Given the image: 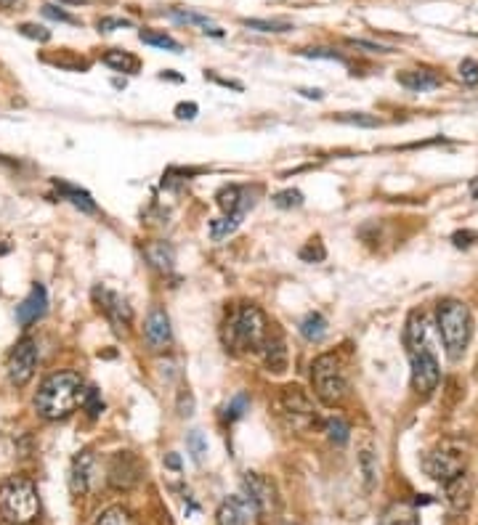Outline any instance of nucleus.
I'll return each mask as SVG.
<instances>
[{
    "label": "nucleus",
    "instance_id": "bb28decb",
    "mask_svg": "<svg viewBox=\"0 0 478 525\" xmlns=\"http://www.w3.org/2000/svg\"><path fill=\"white\" fill-rule=\"evenodd\" d=\"M239 218H232V215H224V218H218V221L210 223V236L216 239V242H221V239H226L229 234H234V231L239 229Z\"/></svg>",
    "mask_w": 478,
    "mask_h": 525
},
{
    "label": "nucleus",
    "instance_id": "9b49d317",
    "mask_svg": "<svg viewBox=\"0 0 478 525\" xmlns=\"http://www.w3.org/2000/svg\"><path fill=\"white\" fill-rule=\"evenodd\" d=\"M93 297H96V303H99V308L109 319V324L115 327V332H120V335L128 332V327L133 324V308L128 305V300L117 295V292L107 290V287H96Z\"/></svg>",
    "mask_w": 478,
    "mask_h": 525
},
{
    "label": "nucleus",
    "instance_id": "4be33fe9",
    "mask_svg": "<svg viewBox=\"0 0 478 525\" xmlns=\"http://www.w3.org/2000/svg\"><path fill=\"white\" fill-rule=\"evenodd\" d=\"M147 258L149 263L155 268H160V271H170L173 268V263H176V252H173V247L165 242H152L147 244Z\"/></svg>",
    "mask_w": 478,
    "mask_h": 525
},
{
    "label": "nucleus",
    "instance_id": "dca6fc26",
    "mask_svg": "<svg viewBox=\"0 0 478 525\" xmlns=\"http://www.w3.org/2000/svg\"><path fill=\"white\" fill-rule=\"evenodd\" d=\"M144 335H147V343L152 345L155 350H162L165 345H170V319L168 313L162 311V308H155V311L147 316V324H144Z\"/></svg>",
    "mask_w": 478,
    "mask_h": 525
},
{
    "label": "nucleus",
    "instance_id": "37998d69",
    "mask_svg": "<svg viewBox=\"0 0 478 525\" xmlns=\"http://www.w3.org/2000/svg\"><path fill=\"white\" fill-rule=\"evenodd\" d=\"M303 56H309V59H340L335 51H327V48H309V51H303Z\"/></svg>",
    "mask_w": 478,
    "mask_h": 525
},
{
    "label": "nucleus",
    "instance_id": "4c0bfd02",
    "mask_svg": "<svg viewBox=\"0 0 478 525\" xmlns=\"http://www.w3.org/2000/svg\"><path fill=\"white\" fill-rule=\"evenodd\" d=\"M19 32H22L24 38L38 40V43H48V40H51V32L43 30V27H38V24H22Z\"/></svg>",
    "mask_w": 478,
    "mask_h": 525
},
{
    "label": "nucleus",
    "instance_id": "72a5a7b5",
    "mask_svg": "<svg viewBox=\"0 0 478 525\" xmlns=\"http://www.w3.org/2000/svg\"><path fill=\"white\" fill-rule=\"evenodd\" d=\"M83 406L88 409V414L91 417H99L101 409H104V404H101V396H99V390L96 388H88L83 393Z\"/></svg>",
    "mask_w": 478,
    "mask_h": 525
},
{
    "label": "nucleus",
    "instance_id": "2f4dec72",
    "mask_svg": "<svg viewBox=\"0 0 478 525\" xmlns=\"http://www.w3.org/2000/svg\"><path fill=\"white\" fill-rule=\"evenodd\" d=\"M247 406H250V401H247L245 393H239V396H234L229 404H226L224 409V419H229V422H234V419H239L242 414L247 411Z\"/></svg>",
    "mask_w": 478,
    "mask_h": 525
},
{
    "label": "nucleus",
    "instance_id": "c85d7f7f",
    "mask_svg": "<svg viewBox=\"0 0 478 525\" xmlns=\"http://www.w3.org/2000/svg\"><path fill=\"white\" fill-rule=\"evenodd\" d=\"M245 27H250V30H258V32H290L293 30V24L290 22H269V19H245Z\"/></svg>",
    "mask_w": 478,
    "mask_h": 525
},
{
    "label": "nucleus",
    "instance_id": "cd10ccee",
    "mask_svg": "<svg viewBox=\"0 0 478 525\" xmlns=\"http://www.w3.org/2000/svg\"><path fill=\"white\" fill-rule=\"evenodd\" d=\"M173 19H178V22H186V24H200V27H205V32L216 35V38H221V35H224V32L218 30V27H213V24H210L208 16L189 14V11H173Z\"/></svg>",
    "mask_w": 478,
    "mask_h": 525
},
{
    "label": "nucleus",
    "instance_id": "f257e3e1",
    "mask_svg": "<svg viewBox=\"0 0 478 525\" xmlns=\"http://www.w3.org/2000/svg\"><path fill=\"white\" fill-rule=\"evenodd\" d=\"M407 353L409 364H412V385L417 393H433L441 380L439 353L433 348L431 329L423 313H412L407 321Z\"/></svg>",
    "mask_w": 478,
    "mask_h": 525
},
{
    "label": "nucleus",
    "instance_id": "5701e85b",
    "mask_svg": "<svg viewBox=\"0 0 478 525\" xmlns=\"http://www.w3.org/2000/svg\"><path fill=\"white\" fill-rule=\"evenodd\" d=\"M380 525H420V518H417L415 507H409V504H394V507L383 515Z\"/></svg>",
    "mask_w": 478,
    "mask_h": 525
},
{
    "label": "nucleus",
    "instance_id": "7c9ffc66",
    "mask_svg": "<svg viewBox=\"0 0 478 525\" xmlns=\"http://www.w3.org/2000/svg\"><path fill=\"white\" fill-rule=\"evenodd\" d=\"M327 433H330V441L338 443V446L348 441V425L340 417L327 419Z\"/></svg>",
    "mask_w": 478,
    "mask_h": 525
},
{
    "label": "nucleus",
    "instance_id": "423d86ee",
    "mask_svg": "<svg viewBox=\"0 0 478 525\" xmlns=\"http://www.w3.org/2000/svg\"><path fill=\"white\" fill-rule=\"evenodd\" d=\"M311 385H314V393H317L322 404H343L348 396V377L343 364H340V358L332 356V353L319 356L314 366H311Z\"/></svg>",
    "mask_w": 478,
    "mask_h": 525
},
{
    "label": "nucleus",
    "instance_id": "6ab92c4d",
    "mask_svg": "<svg viewBox=\"0 0 478 525\" xmlns=\"http://www.w3.org/2000/svg\"><path fill=\"white\" fill-rule=\"evenodd\" d=\"M247 502L239 499V496H232L226 499L221 507H218V525H247Z\"/></svg>",
    "mask_w": 478,
    "mask_h": 525
},
{
    "label": "nucleus",
    "instance_id": "e433bc0d",
    "mask_svg": "<svg viewBox=\"0 0 478 525\" xmlns=\"http://www.w3.org/2000/svg\"><path fill=\"white\" fill-rule=\"evenodd\" d=\"M460 80H463L465 85H476L478 83V61L465 59L463 64H460Z\"/></svg>",
    "mask_w": 478,
    "mask_h": 525
},
{
    "label": "nucleus",
    "instance_id": "1a4fd4ad",
    "mask_svg": "<svg viewBox=\"0 0 478 525\" xmlns=\"http://www.w3.org/2000/svg\"><path fill=\"white\" fill-rule=\"evenodd\" d=\"M242 488H245V502L247 507L261 515V518H269L277 512V488L269 478H263L261 472H247L245 480H242Z\"/></svg>",
    "mask_w": 478,
    "mask_h": 525
},
{
    "label": "nucleus",
    "instance_id": "a211bd4d",
    "mask_svg": "<svg viewBox=\"0 0 478 525\" xmlns=\"http://www.w3.org/2000/svg\"><path fill=\"white\" fill-rule=\"evenodd\" d=\"M399 83L409 91H433V88H439L441 77L431 69H412V72H401Z\"/></svg>",
    "mask_w": 478,
    "mask_h": 525
},
{
    "label": "nucleus",
    "instance_id": "412c9836",
    "mask_svg": "<svg viewBox=\"0 0 478 525\" xmlns=\"http://www.w3.org/2000/svg\"><path fill=\"white\" fill-rule=\"evenodd\" d=\"M54 186L62 191V197L67 199V202H72L75 207H80L83 213H96V202H93L88 191L78 189V186H70V183H64V181H56Z\"/></svg>",
    "mask_w": 478,
    "mask_h": 525
},
{
    "label": "nucleus",
    "instance_id": "7ed1b4c3",
    "mask_svg": "<svg viewBox=\"0 0 478 525\" xmlns=\"http://www.w3.org/2000/svg\"><path fill=\"white\" fill-rule=\"evenodd\" d=\"M224 345L232 353H253L261 350L266 337H269V327H266V316L258 305H239L234 308L224 321Z\"/></svg>",
    "mask_w": 478,
    "mask_h": 525
},
{
    "label": "nucleus",
    "instance_id": "2eb2a0df",
    "mask_svg": "<svg viewBox=\"0 0 478 525\" xmlns=\"http://www.w3.org/2000/svg\"><path fill=\"white\" fill-rule=\"evenodd\" d=\"M93 478H96V457H93L91 451H83L72 462L70 488L75 494H88L93 488Z\"/></svg>",
    "mask_w": 478,
    "mask_h": 525
},
{
    "label": "nucleus",
    "instance_id": "f704fd0d",
    "mask_svg": "<svg viewBox=\"0 0 478 525\" xmlns=\"http://www.w3.org/2000/svg\"><path fill=\"white\" fill-rule=\"evenodd\" d=\"M189 449H192V457H194V462H202V457H205V454H208V441H205V438H202V433H197V430H194L192 435H189Z\"/></svg>",
    "mask_w": 478,
    "mask_h": 525
},
{
    "label": "nucleus",
    "instance_id": "6e6552de",
    "mask_svg": "<svg viewBox=\"0 0 478 525\" xmlns=\"http://www.w3.org/2000/svg\"><path fill=\"white\" fill-rule=\"evenodd\" d=\"M465 462H468V457H465V451L460 449V446H455V443H441L439 449L431 451L428 457H425V472L431 475L436 483H452L455 478H460V475H465Z\"/></svg>",
    "mask_w": 478,
    "mask_h": 525
},
{
    "label": "nucleus",
    "instance_id": "0eeeda50",
    "mask_svg": "<svg viewBox=\"0 0 478 525\" xmlns=\"http://www.w3.org/2000/svg\"><path fill=\"white\" fill-rule=\"evenodd\" d=\"M277 411L279 417L285 419L287 425L295 430H309L319 422V414L314 409V401L309 398V393L298 385H287L282 388L277 398Z\"/></svg>",
    "mask_w": 478,
    "mask_h": 525
},
{
    "label": "nucleus",
    "instance_id": "a19ab883",
    "mask_svg": "<svg viewBox=\"0 0 478 525\" xmlns=\"http://www.w3.org/2000/svg\"><path fill=\"white\" fill-rule=\"evenodd\" d=\"M362 470L364 475H367V483H375V465H372V451H362Z\"/></svg>",
    "mask_w": 478,
    "mask_h": 525
},
{
    "label": "nucleus",
    "instance_id": "a18cd8bd",
    "mask_svg": "<svg viewBox=\"0 0 478 525\" xmlns=\"http://www.w3.org/2000/svg\"><path fill=\"white\" fill-rule=\"evenodd\" d=\"M301 93L306 99H322V91H309V88H301Z\"/></svg>",
    "mask_w": 478,
    "mask_h": 525
},
{
    "label": "nucleus",
    "instance_id": "a878e982",
    "mask_svg": "<svg viewBox=\"0 0 478 525\" xmlns=\"http://www.w3.org/2000/svg\"><path fill=\"white\" fill-rule=\"evenodd\" d=\"M96 525H139V523H136V518H133L128 510H123V507H109V510L96 520Z\"/></svg>",
    "mask_w": 478,
    "mask_h": 525
},
{
    "label": "nucleus",
    "instance_id": "f8f14e48",
    "mask_svg": "<svg viewBox=\"0 0 478 525\" xmlns=\"http://www.w3.org/2000/svg\"><path fill=\"white\" fill-rule=\"evenodd\" d=\"M141 462L136 459V454L131 451H117L115 457L109 459L107 467V480L109 486L117 488V491H128L141 480Z\"/></svg>",
    "mask_w": 478,
    "mask_h": 525
},
{
    "label": "nucleus",
    "instance_id": "39448f33",
    "mask_svg": "<svg viewBox=\"0 0 478 525\" xmlns=\"http://www.w3.org/2000/svg\"><path fill=\"white\" fill-rule=\"evenodd\" d=\"M40 499L38 488L30 478L14 475L0 483V515L11 525H30L38 518Z\"/></svg>",
    "mask_w": 478,
    "mask_h": 525
},
{
    "label": "nucleus",
    "instance_id": "c9c22d12",
    "mask_svg": "<svg viewBox=\"0 0 478 525\" xmlns=\"http://www.w3.org/2000/svg\"><path fill=\"white\" fill-rule=\"evenodd\" d=\"M338 122H348V125H359V128H378L380 120L370 115H338Z\"/></svg>",
    "mask_w": 478,
    "mask_h": 525
},
{
    "label": "nucleus",
    "instance_id": "9d476101",
    "mask_svg": "<svg viewBox=\"0 0 478 525\" xmlns=\"http://www.w3.org/2000/svg\"><path fill=\"white\" fill-rule=\"evenodd\" d=\"M38 366V345L30 337H24L22 343H16L14 350L8 353V380L16 388H24L32 380Z\"/></svg>",
    "mask_w": 478,
    "mask_h": 525
},
{
    "label": "nucleus",
    "instance_id": "f03ea898",
    "mask_svg": "<svg viewBox=\"0 0 478 525\" xmlns=\"http://www.w3.org/2000/svg\"><path fill=\"white\" fill-rule=\"evenodd\" d=\"M83 377L75 372L51 374L35 396V411L43 419H64L83 404Z\"/></svg>",
    "mask_w": 478,
    "mask_h": 525
},
{
    "label": "nucleus",
    "instance_id": "4468645a",
    "mask_svg": "<svg viewBox=\"0 0 478 525\" xmlns=\"http://www.w3.org/2000/svg\"><path fill=\"white\" fill-rule=\"evenodd\" d=\"M48 308V292L43 284H35L30 290V295L24 297L22 305L16 308V321L22 324V327H30V324H35V321L46 313Z\"/></svg>",
    "mask_w": 478,
    "mask_h": 525
},
{
    "label": "nucleus",
    "instance_id": "aec40b11",
    "mask_svg": "<svg viewBox=\"0 0 478 525\" xmlns=\"http://www.w3.org/2000/svg\"><path fill=\"white\" fill-rule=\"evenodd\" d=\"M101 61L112 67L115 72H125V75H136L141 69L139 56L128 54V51H107V54L101 56Z\"/></svg>",
    "mask_w": 478,
    "mask_h": 525
},
{
    "label": "nucleus",
    "instance_id": "473e14b6",
    "mask_svg": "<svg viewBox=\"0 0 478 525\" xmlns=\"http://www.w3.org/2000/svg\"><path fill=\"white\" fill-rule=\"evenodd\" d=\"M274 205L282 207V210H290V207H301L303 205V194L298 189L279 191L277 197H274Z\"/></svg>",
    "mask_w": 478,
    "mask_h": 525
},
{
    "label": "nucleus",
    "instance_id": "49530a36",
    "mask_svg": "<svg viewBox=\"0 0 478 525\" xmlns=\"http://www.w3.org/2000/svg\"><path fill=\"white\" fill-rule=\"evenodd\" d=\"M168 465L173 467V470H178V465H181V462H178L176 454H170V457H168Z\"/></svg>",
    "mask_w": 478,
    "mask_h": 525
},
{
    "label": "nucleus",
    "instance_id": "20e7f679",
    "mask_svg": "<svg viewBox=\"0 0 478 525\" xmlns=\"http://www.w3.org/2000/svg\"><path fill=\"white\" fill-rule=\"evenodd\" d=\"M439 335L444 340L449 361H460L473 337V316L460 300H444L439 305Z\"/></svg>",
    "mask_w": 478,
    "mask_h": 525
},
{
    "label": "nucleus",
    "instance_id": "ea45409f",
    "mask_svg": "<svg viewBox=\"0 0 478 525\" xmlns=\"http://www.w3.org/2000/svg\"><path fill=\"white\" fill-rule=\"evenodd\" d=\"M43 14H46L48 19H56V22L78 24V19H75V16H70V14H67V11H62V8H56V6H46V8H43Z\"/></svg>",
    "mask_w": 478,
    "mask_h": 525
},
{
    "label": "nucleus",
    "instance_id": "58836bf2",
    "mask_svg": "<svg viewBox=\"0 0 478 525\" xmlns=\"http://www.w3.org/2000/svg\"><path fill=\"white\" fill-rule=\"evenodd\" d=\"M123 27H131V22H128V19H112V16H104V19H99L101 32H115V30H123Z\"/></svg>",
    "mask_w": 478,
    "mask_h": 525
},
{
    "label": "nucleus",
    "instance_id": "de8ad7c7",
    "mask_svg": "<svg viewBox=\"0 0 478 525\" xmlns=\"http://www.w3.org/2000/svg\"><path fill=\"white\" fill-rule=\"evenodd\" d=\"M8 252H11V244L0 242V258H3V255H8Z\"/></svg>",
    "mask_w": 478,
    "mask_h": 525
},
{
    "label": "nucleus",
    "instance_id": "ddd939ff",
    "mask_svg": "<svg viewBox=\"0 0 478 525\" xmlns=\"http://www.w3.org/2000/svg\"><path fill=\"white\" fill-rule=\"evenodd\" d=\"M218 205L226 215L242 221L247 210H253L255 191H250L247 186H226V189L218 191Z\"/></svg>",
    "mask_w": 478,
    "mask_h": 525
},
{
    "label": "nucleus",
    "instance_id": "393cba45",
    "mask_svg": "<svg viewBox=\"0 0 478 525\" xmlns=\"http://www.w3.org/2000/svg\"><path fill=\"white\" fill-rule=\"evenodd\" d=\"M139 38H141V43H147V46H155V48H165V51H170V54H181V51H184L178 40H173L170 35H162V32L141 30Z\"/></svg>",
    "mask_w": 478,
    "mask_h": 525
},
{
    "label": "nucleus",
    "instance_id": "c756f323",
    "mask_svg": "<svg viewBox=\"0 0 478 525\" xmlns=\"http://www.w3.org/2000/svg\"><path fill=\"white\" fill-rule=\"evenodd\" d=\"M298 255H301V260H306V263H322V260L327 258V250H324V244L319 242V239H311Z\"/></svg>",
    "mask_w": 478,
    "mask_h": 525
},
{
    "label": "nucleus",
    "instance_id": "79ce46f5",
    "mask_svg": "<svg viewBox=\"0 0 478 525\" xmlns=\"http://www.w3.org/2000/svg\"><path fill=\"white\" fill-rule=\"evenodd\" d=\"M176 117L178 120H194L197 117V104H192V101L189 104H178Z\"/></svg>",
    "mask_w": 478,
    "mask_h": 525
},
{
    "label": "nucleus",
    "instance_id": "c03bdc74",
    "mask_svg": "<svg viewBox=\"0 0 478 525\" xmlns=\"http://www.w3.org/2000/svg\"><path fill=\"white\" fill-rule=\"evenodd\" d=\"M452 239H455L457 247H471L473 239H476V234H473V231H457Z\"/></svg>",
    "mask_w": 478,
    "mask_h": 525
},
{
    "label": "nucleus",
    "instance_id": "b1692460",
    "mask_svg": "<svg viewBox=\"0 0 478 525\" xmlns=\"http://www.w3.org/2000/svg\"><path fill=\"white\" fill-rule=\"evenodd\" d=\"M301 335L306 337L309 343H319V340L327 335V321H324L322 313H309V316L301 321Z\"/></svg>",
    "mask_w": 478,
    "mask_h": 525
},
{
    "label": "nucleus",
    "instance_id": "09e8293b",
    "mask_svg": "<svg viewBox=\"0 0 478 525\" xmlns=\"http://www.w3.org/2000/svg\"><path fill=\"white\" fill-rule=\"evenodd\" d=\"M16 3H22V0H0V6H16Z\"/></svg>",
    "mask_w": 478,
    "mask_h": 525
},
{
    "label": "nucleus",
    "instance_id": "f3484780",
    "mask_svg": "<svg viewBox=\"0 0 478 525\" xmlns=\"http://www.w3.org/2000/svg\"><path fill=\"white\" fill-rule=\"evenodd\" d=\"M263 364H266V369L269 372H285L287 369V348H285V340L279 335L274 337H266V343H263Z\"/></svg>",
    "mask_w": 478,
    "mask_h": 525
}]
</instances>
